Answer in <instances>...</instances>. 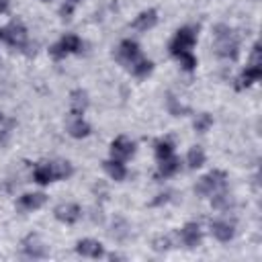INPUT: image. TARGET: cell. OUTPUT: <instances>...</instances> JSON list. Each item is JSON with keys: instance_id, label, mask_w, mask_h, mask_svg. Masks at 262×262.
<instances>
[{"instance_id": "obj_25", "label": "cell", "mask_w": 262, "mask_h": 262, "mask_svg": "<svg viewBox=\"0 0 262 262\" xmlns=\"http://www.w3.org/2000/svg\"><path fill=\"white\" fill-rule=\"evenodd\" d=\"M166 104H168V113H170V115H174V117H182V115H186V113H188V106H186V104H182L174 94H168Z\"/></svg>"}, {"instance_id": "obj_15", "label": "cell", "mask_w": 262, "mask_h": 262, "mask_svg": "<svg viewBox=\"0 0 262 262\" xmlns=\"http://www.w3.org/2000/svg\"><path fill=\"white\" fill-rule=\"evenodd\" d=\"M158 25V10L156 8H147L141 10L135 18H133V29L135 31H149Z\"/></svg>"}, {"instance_id": "obj_18", "label": "cell", "mask_w": 262, "mask_h": 262, "mask_svg": "<svg viewBox=\"0 0 262 262\" xmlns=\"http://www.w3.org/2000/svg\"><path fill=\"white\" fill-rule=\"evenodd\" d=\"M178 170H180V160H178V158H174V156L164 158V160H160V164H158L156 178H170V176H174Z\"/></svg>"}, {"instance_id": "obj_22", "label": "cell", "mask_w": 262, "mask_h": 262, "mask_svg": "<svg viewBox=\"0 0 262 262\" xmlns=\"http://www.w3.org/2000/svg\"><path fill=\"white\" fill-rule=\"evenodd\" d=\"M211 196H213V207H215L217 211H229V209L233 207V199H231V194H229L225 188L213 192Z\"/></svg>"}, {"instance_id": "obj_11", "label": "cell", "mask_w": 262, "mask_h": 262, "mask_svg": "<svg viewBox=\"0 0 262 262\" xmlns=\"http://www.w3.org/2000/svg\"><path fill=\"white\" fill-rule=\"evenodd\" d=\"M20 248H23V254H25L27 258H45V256H47L45 244L39 239V235H33V233L23 239Z\"/></svg>"}, {"instance_id": "obj_32", "label": "cell", "mask_w": 262, "mask_h": 262, "mask_svg": "<svg viewBox=\"0 0 262 262\" xmlns=\"http://www.w3.org/2000/svg\"><path fill=\"white\" fill-rule=\"evenodd\" d=\"M8 139V129H0V145H4Z\"/></svg>"}, {"instance_id": "obj_33", "label": "cell", "mask_w": 262, "mask_h": 262, "mask_svg": "<svg viewBox=\"0 0 262 262\" xmlns=\"http://www.w3.org/2000/svg\"><path fill=\"white\" fill-rule=\"evenodd\" d=\"M8 4H10L8 0H0V14H4L8 10Z\"/></svg>"}, {"instance_id": "obj_20", "label": "cell", "mask_w": 262, "mask_h": 262, "mask_svg": "<svg viewBox=\"0 0 262 262\" xmlns=\"http://www.w3.org/2000/svg\"><path fill=\"white\" fill-rule=\"evenodd\" d=\"M68 133L76 139L88 137L90 135V125L84 121V117H72L70 123H68Z\"/></svg>"}, {"instance_id": "obj_13", "label": "cell", "mask_w": 262, "mask_h": 262, "mask_svg": "<svg viewBox=\"0 0 262 262\" xmlns=\"http://www.w3.org/2000/svg\"><path fill=\"white\" fill-rule=\"evenodd\" d=\"M76 252L80 256H86V258H102L104 256V246L98 239L84 237V239H80L76 244Z\"/></svg>"}, {"instance_id": "obj_29", "label": "cell", "mask_w": 262, "mask_h": 262, "mask_svg": "<svg viewBox=\"0 0 262 262\" xmlns=\"http://www.w3.org/2000/svg\"><path fill=\"white\" fill-rule=\"evenodd\" d=\"M151 248H154L156 252H166V250L172 248V239H170L168 235H158V237H154Z\"/></svg>"}, {"instance_id": "obj_16", "label": "cell", "mask_w": 262, "mask_h": 262, "mask_svg": "<svg viewBox=\"0 0 262 262\" xmlns=\"http://www.w3.org/2000/svg\"><path fill=\"white\" fill-rule=\"evenodd\" d=\"M86 106H88V94H86V90H82V88L72 90V94H70V115L72 117H82L84 111H86Z\"/></svg>"}, {"instance_id": "obj_23", "label": "cell", "mask_w": 262, "mask_h": 262, "mask_svg": "<svg viewBox=\"0 0 262 262\" xmlns=\"http://www.w3.org/2000/svg\"><path fill=\"white\" fill-rule=\"evenodd\" d=\"M205 160H207V156H205V149L201 147V145H192L190 149H188V154H186V164H188V168H201L203 164H205Z\"/></svg>"}, {"instance_id": "obj_17", "label": "cell", "mask_w": 262, "mask_h": 262, "mask_svg": "<svg viewBox=\"0 0 262 262\" xmlns=\"http://www.w3.org/2000/svg\"><path fill=\"white\" fill-rule=\"evenodd\" d=\"M45 201H47L45 192H25L18 196V207L23 211H37L45 205Z\"/></svg>"}, {"instance_id": "obj_5", "label": "cell", "mask_w": 262, "mask_h": 262, "mask_svg": "<svg viewBox=\"0 0 262 262\" xmlns=\"http://www.w3.org/2000/svg\"><path fill=\"white\" fill-rule=\"evenodd\" d=\"M82 47H84L82 39H80L78 35H74V33H68V35H63L59 41H55V43L51 45L49 53H51L53 59L59 61V59H66V57L72 55V53H80Z\"/></svg>"}, {"instance_id": "obj_1", "label": "cell", "mask_w": 262, "mask_h": 262, "mask_svg": "<svg viewBox=\"0 0 262 262\" xmlns=\"http://www.w3.org/2000/svg\"><path fill=\"white\" fill-rule=\"evenodd\" d=\"M213 49L217 57L225 61H235L239 57V39L229 25H215L213 29Z\"/></svg>"}, {"instance_id": "obj_6", "label": "cell", "mask_w": 262, "mask_h": 262, "mask_svg": "<svg viewBox=\"0 0 262 262\" xmlns=\"http://www.w3.org/2000/svg\"><path fill=\"white\" fill-rule=\"evenodd\" d=\"M115 57H117V61H119L121 66H125L127 70H131V68L143 57V53H141L137 41H133V39H123V41L119 43L117 51H115Z\"/></svg>"}, {"instance_id": "obj_26", "label": "cell", "mask_w": 262, "mask_h": 262, "mask_svg": "<svg viewBox=\"0 0 262 262\" xmlns=\"http://www.w3.org/2000/svg\"><path fill=\"white\" fill-rule=\"evenodd\" d=\"M178 59V63H180V68L184 70V72H194L196 70V57H194V53L192 51H186V53H182V55H178L176 57Z\"/></svg>"}, {"instance_id": "obj_14", "label": "cell", "mask_w": 262, "mask_h": 262, "mask_svg": "<svg viewBox=\"0 0 262 262\" xmlns=\"http://www.w3.org/2000/svg\"><path fill=\"white\" fill-rule=\"evenodd\" d=\"M211 233H213V237L219 239V242H229V239H233V235H235V225H233V221L217 219V221L211 223Z\"/></svg>"}, {"instance_id": "obj_30", "label": "cell", "mask_w": 262, "mask_h": 262, "mask_svg": "<svg viewBox=\"0 0 262 262\" xmlns=\"http://www.w3.org/2000/svg\"><path fill=\"white\" fill-rule=\"evenodd\" d=\"M80 2H82V0H66V2L61 4V8H59V14H61L63 18H70L72 12H74V8H76Z\"/></svg>"}, {"instance_id": "obj_24", "label": "cell", "mask_w": 262, "mask_h": 262, "mask_svg": "<svg viewBox=\"0 0 262 262\" xmlns=\"http://www.w3.org/2000/svg\"><path fill=\"white\" fill-rule=\"evenodd\" d=\"M151 70H154V63H151L147 57H141V59L131 68V74H133L135 78L143 80V78H147V76L151 74Z\"/></svg>"}, {"instance_id": "obj_7", "label": "cell", "mask_w": 262, "mask_h": 262, "mask_svg": "<svg viewBox=\"0 0 262 262\" xmlns=\"http://www.w3.org/2000/svg\"><path fill=\"white\" fill-rule=\"evenodd\" d=\"M0 41L12 45V47H25L27 45V29L23 23L12 20L6 27H0Z\"/></svg>"}, {"instance_id": "obj_19", "label": "cell", "mask_w": 262, "mask_h": 262, "mask_svg": "<svg viewBox=\"0 0 262 262\" xmlns=\"http://www.w3.org/2000/svg\"><path fill=\"white\" fill-rule=\"evenodd\" d=\"M102 168H104V172H106L115 182H121V180H125V176H127V168H125V164H123L121 160L111 158V160L102 162Z\"/></svg>"}, {"instance_id": "obj_12", "label": "cell", "mask_w": 262, "mask_h": 262, "mask_svg": "<svg viewBox=\"0 0 262 262\" xmlns=\"http://www.w3.org/2000/svg\"><path fill=\"white\" fill-rule=\"evenodd\" d=\"M180 239H182V244H184L186 248H196V246L201 244V239H203L201 225L194 223V221L184 223L182 229H180Z\"/></svg>"}, {"instance_id": "obj_27", "label": "cell", "mask_w": 262, "mask_h": 262, "mask_svg": "<svg viewBox=\"0 0 262 262\" xmlns=\"http://www.w3.org/2000/svg\"><path fill=\"white\" fill-rule=\"evenodd\" d=\"M211 127H213V117H211L209 113L196 115V119H194V131H196V133H205V131H209Z\"/></svg>"}, {"instance_id": "obj_2", "label": "cell", "mask_w": 262, "mask_h": 262, "mask_svg": "<svg viewBox=\"0 0 262 262\" xmlns=\"http://www.w3.org/2000/svg\"><path fill=\"white\" fill-rule=\"evenodd\" d=\"M74 174V168L70 162H41L35 166L33 170V180L37 184H49V182H55V180H63V178H70Z\"/></svg>"}, {"instance_id": "obj_9", "label": "cell", "mask_w": 262, "mask_h": 262, "mask_svg": "<svg viewBox=\"0 0 262 262\" xmlns=\"http://www.w3.org/2000/svg\"><path fill=\"white\" fill-rule=\"evenodd\" d=\"M53 215H55L57 221H61L66 225H72L82 217V207L78 203H61V205L55 207Z\"/></svg>"}, {"instance_id": "obj_34", "label": "cell", "mask_w": 262, "mask_h": 262, "mask_svg": "<svg viewBox=\"0 0 262 262\" xmlns=\"http://www.w3.org/2000/svg\"><path fill=\"white\" fill-rule=\"evenodd\" d=\"M41 2H49V0H41Z\"/></svg>"}, {"instance_id": "obj_4", "label": "cell", "mask_w": 262, "mask_h": 262, "mask_svg": "<svg viewBox=\"0 0 262 262\" xmlns=\"http://www.w3.org/2000/svg\"><path fill=\"white\" fill-rule=\"evenodd\" d=\"M225 184H227V174L223 170H211L194 184V192L201 196H211L213 192L225 188Z\"/></svg>"}, {"instance_id": "obj_21", "label": "cell", "mask_w": 262, "mask_h": 262, "mask_svg": "<svg viewBox=\"0 0 262 262\" xmlns=\"http://www.w3.org/2000/svg\"><path fill=\"white\" fill-rule=\"evenodd\" d=\"M154 151H156L158 160L170 158V156H174V141L170 137H160L154 141Z\"/></svg>"}, {"instance_id": "obj_28", "label": "cell", "mask_w": 262, "mask_h": 262, "mask_svg": "<svg viewBox=\"0 0 262 262\" xmlns=\"http://www.w3.org/2000/svg\"><path fill=\"white\" fill-rule=\"evenodd\" d=\"M111 235L115 237V239H119V242H123L127 235H129V225L123 221V219H115V223H113V231H111Z\"/></svg>"}, {"instance_id": "obj_10", "label": "cell", "mask_w": 262, "mask_h": 262, "mask_svg": "<svg viewBox=\"0 0 262 262\" xmlns=\"http://www.w3.org/2000/svg\"><path fill=\"white\" fill-rule=\"evenodd\" d=\"M260 76H262V63H248L246 66V70H242V74L237 76V84H235V88L237 90H244V88H250L254 82H258L260 80Z\"/></svg>"}, {"instance_id": "obj_31", "label": "cell", "mask_w": 262, "mask_h": 262, "mask_svg": "<svg viewBox=\"0 0 262 262\" xmlns=\"http://www.w3.org/2000/svg\"><path fill=\"white\" fill-rule=\"evenodd\" d=\"M170 196H172V192H170V190H168V192H160V194H158V196H156V199H154L149 205H151V207H160V205H166V203L170 201Z\"/></svg>"}, {"instance_id": "obj_3", "label": "cell", "mask_w": 262, "mask_h": 262, "mask_svg": "<svg viewBox=\"0 0 262 262\" xmlns=\"http://www.w3.org/2000/svg\"><path fill=\"white\" fill-rule=\"evenodd\" d=\"M194 43H196V29L190 27V25H186V27H180V29L174 33V37H172V41H170V45H168V51H170V55L176 59L178 55H182V53H186V51H192Z\"/></svg>"}, {"instance_id": "obj_8", "label": "cell", "mask_w": 262, "mask_h": 262, "mask_svg": "<svg viewBox=\"0 0 262 262\" xmlns=\"http://www.w3.org/2000/svg\"><path fill=\"white\" fill-rule=\"evenodd\" d=\"M133 151H135V143L125 135H119L111 141V158H115V160L125 162L127 158L133 156Z\"/></svg>"}]
</instances>
